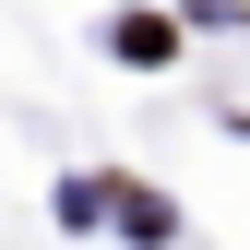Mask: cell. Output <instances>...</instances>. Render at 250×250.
<instances>
[{
    "instance_id": "obj_1",
    "label": "cell",
    "mask_w": 250,
    "mask_h": 250,
    "mask_svg": "<svg viewBox=\"0 0 250 250\" xmlns=\"http://www.w3.org/2000/svg\"><path fill=\"white\" fill-rule=\"evenodd\" d=\"M107 60H131V72H167V60H179L167 12H107Z\"/></svg>"
},
{
    "instance_id": "obj_2",
    "label": "cell",
    "mask_w": 250,
    "mask_h": 250,
    "mask_svg": "<svg viewBox=\"0 0 250 250\" xmlns=\"http://www.w3.org/2000/svg\"><path fill=\"white\" fill-rule=\"evenodd\" d=\"M107 203H119V227H131V238H179V203L143 191V179H131V191H107Z\"/></svg>"
}]
</instances>
